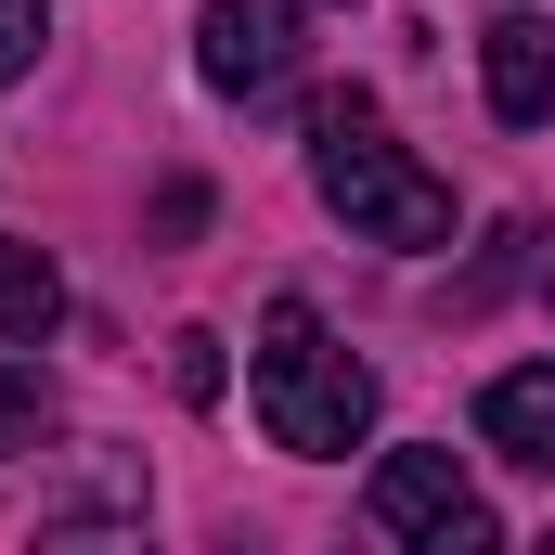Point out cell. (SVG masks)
<instances>
[{
	"label": "cell",
	"mask_w": 555,
	"mask_h": 555,
	"mask_svg": "<svg viewBox=\"0 0 555 555\" xmlns=\"http://www.w3.org/2000/svg\"><path fill=\"white\" fill-rule=\"evenodd\" d=\"M259 426H272V452H362V426H375V375L323 336V310L310 297H272V323H259Z\"/></svg>",
	"instance_id": "2"
},
{
	"label": "cell",
	"mask_w": 555,
	"mask_h": 555,
	"mask_svg": "<svg viewBox=\"0 0 555 555\" xmlns=\"http://www.w3.org/2000/svg\"><path fill=\"white\" fill-rule=\"evenodd\" d=\"M297 52H310V13L297 0H207L194 13V78L233 91V104H284L297 91Z\"/></svg>",
	"instance_id": "3"
},
{
	"label": "cell",
	"mask_w": 555,
	"mask_h": 555,
	"mask_svg": "<svg viewBox=\"0 0 555 555\" xmlns=\"http://www.w3.org/2000/svg\"><path fill=\"white\" fill-rule=\"evenodd\" d=\"M39 426H52V388L26 362H0V439H39Z\"/></svg>",
	"instance_id": "9"
},
{
	"label": "cell",
	"mask_w": 555,
	"mask_h": 555,
	"mask_svg": "<svg viewBox=\"0 0 555 555\" xmlns=\"http://www.w3.org/2000/svg\"><path fill=\"white\" fill-rule=\"evenodd\" d=\"M478 78H491V117H504V130H543L555 117V26L543 13H504V26L478 39Z\"/></svg>",
	"instance_id": "5"
},
{
	"label": "cell",
	"mask_w": 555,
	"mask_h": 555,
	"mask_svg": "<svg viewBox=\"0 0 555 555\" xmlns=\"http://www.w3.org/2000/svg\"><path fill=\"white\" fill-rule=\"evenodd\" d=\"M39 39H52V13H39V0H0V91L39 65Z\"/></svg>",
	"instance_id": "8"
},
{
	"label": "cell",
	"mask_w": 555,
	"mask_h": 555,
	"mask_svg": "<svg viewBox=\"0 0 555 555\" xmlns=\"http://www.w3.org/2000/svg\"><path fill=\"white\" fill-rule=\"evenodd\" d=\"M194 220H207V181H168V194H155V233H168V246H181V233H194Z\"/></svg>",
	"instance_id": "11"
},
{
	"label": "cell",
	"mask_w": 555,
	"mask_h": 555,
	"mask_svg": "<svg viewBox=\"0 0 555 555\" xmlns=\"http://www.w3.org/2000/svg\"><path fill=\"white\" fill-rule=\"evenodd\" d=\"M375 530L414 543V555H478L491 543V504L465 491L452 452H388V465H375Z\"/></svg>",
	"instance_id": "4"
},
{
	"label": "cell",
	"mask_w": 555,
	"mask_h": 555,
	"mask_svg": "<svg viewBox=\"0 0 555 555\" xmlns=\"http://www.w3.org/2000/svg\"><path fill=\"white\" fill-rule=\"evenodd\" d=\"M65 323V272L39 246H0V336H52Z\"/></svg>",
	"instance_id": "7"
},
{
	"label": "cell",
	"mask_w": 555,
	"mask_h": 555,
	"mask_svg": "<svg viewBox=\"0 0 555 555\" xmlns=\"http://www.w3.org/2000/svg\"><path fill=\"white\" fill-rule=\"evenodd\" d=\"M310 181H323V207H336L362 246H452V181L414 168L362 91H336V104L310 117Z\"/></svg>",
	"instance_id": "1"
},
{
	"label": "cell",
	"mask_w": 555,
	"mask_h": 555,
	"mask_svg": "<svg viewBox=\"0 0 555 555\" xmlns=\"http://www.w3.org/2000/svg\"><path fill=\"white\" fill-rule=\"evenodd\" d=\"M478 439H491L504 465L555 478V362H517V375H491V388H478Z\"/></svg>",
	"instance_id": "6"
},
{
	"label": "cell",
	"mask_w": 555,
	"mask_h": 555,
	"mask_svg": "<svg viewBox=\"0 0 555 555\" xmlns=\"http://www.w3.org/2000/svg\"><path fill=\"white\" fill-rule=\"evenodd\" d=\"M168 375H181V401H220V336H207V323L168 336Z\"/></svg>",
	"instance_id": "10"
}]
</instances>
